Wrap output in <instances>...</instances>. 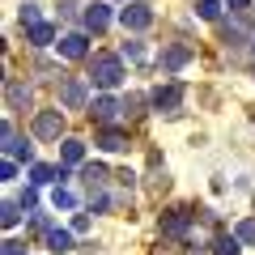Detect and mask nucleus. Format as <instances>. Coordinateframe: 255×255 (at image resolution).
Segmentation results:
<instances>
[{
  "instance_id": "16",
  "label": "nucleus",
  "mask_w": 255,
  "mask_h": 255,
  "mask_svg": "<svg viewBox=\"0 0 255 255\" xmlns=\"http://www.w3.org/2000/svg\"><path fill=\"white\" fill-rule=\"evenodd\" d=\"M81 179L90 183V191H94V187H102V183H107V166H94V162H90V166L81 170Z\"/></svg>"
},
{
  "instance_id": "2",
  "label": "nucleus",
  "mask_w": 255,
  "mask_h": 255,
  "mask_svg": "<svg viewBox=\"0 0 255 255\" xmlns=\"http://www.w3.org/2000/svg\"><path fill=\"white\" fill-rule=\"evenodd\" d=\"M153 107L162 111V115H179V107H183V85H157V90H153Z\"/></svg>"
},
{
  "instance_id": "3",
  "label": "nucleus",
  "mask_w": 255,
  "mask_h": 255,
  "mask_svg": "<svg viewBox=\"0 0 255 255\" xmlns=\"http://www.w3.org/2000/svg\"><path fill=\"white\" fill-rule=\"evenodd\" d=\"M64 132V115L60 111H43V115L34 119V136H43V140H55Z\"/></svg>"
},
{
  "instance_id": "22",
  "label": "nucleus",
  "mask_w": 255,
  "mask_h": 255,
  "mask_svg": "<svg viewBox=\"0 0 255 255\" xmlns=\"http://www.w3.org/2000/svg\"><path fill=\"white\" fill-rule=\"evenodd\" d=\"M213 251H217V255H238V238H217Z\"/></svg>"
},
{
  "instance_id": "23",
  "label": "nucleus",
  "mask_w": 255,
  "mask_h": 255,
  "mask_svg": "<svg viewBox=\"0 0 255 255\" xmlns=\"http://www.w3.org/2000/svg\"><path fill=\"white\" fill-rule=\"evenodd\" d=\"M124 60H145V47L140 43H124Z\"/></svg>"
},
{
  "instance_id": "27",
  "label": "nucleus",
  "mask_w": 255,
  "mask_h": 255,
  "mask_svg": "<svg viewBox=\"0 0 255 255\" xmlns=\"http://www.w3.org/2000/svg\"><path fill=\"white\" fill-rule=\"evenodd\" d=\"M226 4H230V9H243V4H247V0H226Z\"/></svg>"
},
{
  "instance_id": "14",
  "label": "nucleus",
  "mask_w": 255,
  "mask_h": 255,
  "mask_svg": "<svg viewBox=\"0 0 255 255\" xmlns=\"http://www.w3.org/2000/svg\"><path fill=\"white\" fill-rule=\"evenodd\" d=\"M60 157H64V162H68V166H77V162H81V157H85V145H81V140H64Z\"/></svg>"
},
{
  "instance_id": "17",
  "label": "nucleus",
  "mask_w": 255,
  "mask_h": 255,
  "mask_svg": "<svg viewBox=\"0 0 255 255\" xmlns=\"http://www.w3.org/2000/svg\"><path fill=\"white\" fill-rule=\"evenodd\" d=\"M47 243H51V251H73V234H68V230H51Z\"/></svg>"
},
{
  "instance_id": "21",
  "label": "nucleus",
  "mask_w": 255,
  "mask_h": 255,
  "mask_svg": "<svg viewBox=\"0 0 255 255\" xmlns=\"http://www.w3.org/2000/svg\"><path fill=\"white\" fill-rule=\"evenodd\" d=\"M17 221H21V204H13V200H9V204H4V226L13 230Z\"/></svg>"
},
{
  "instance_id": "8",
  "label": "nucleus",
  "mask_w": 255,
  "mask_h": 255,
  "mask_svg": "<svg viewBox=\"0 0 255 255\" xmlns=\"http://www.w3.org/2000/svg\"><path fill=\"white\" fill-rule=\"evenodd\" d=\"M4 102H9V111H21V107H30V85H21V81H9V90H4Z\"/></svg>"
},
{
  "instance_id": "13",
  "label": "nucleus",
  "mask_w": 255,
  "mask_h": 255,
  "mask_svg": "<svg viewBox=\"0 0 255 255\" xmlns=\"http://www.w3.org/2000/svg\"><path fill=\"white\" fill-rule=\"evenodd\" d=\"M98 145L107 149V153H119V149L128 145V136H124V132H115V128H111V132H102V136H98Z\"/></svg>"
},
{
  "instance_id": "10",
  "label": "nucleus",
  "mask_w": 255,
  "mask_h": 255,
  "mask_svg": "<svg viewBox=\"0 0 255 255\" xmlns=\"http://www.w3.org/2000/svg\"><path fill=\"white\" fill-rule=\"evenodd\" d=\"M187 226H191V217H187V213H166V217H162V234H187Z\"/></svg>"
},
{
  "instance_id": "6",
  "label": "nucleus",
  "mask_w": 255,
  "mask_h": 255,
  "mask_svg": "<svg viewBox=\"0 0 255 255\" xmlns=\"http://www.w3.org/2000/svg\"><path fill=\"white\" fill-rule=\"evenodd\" d=\"M119 111H124V102H115L111 94H102V98H94V111H90V115L98 119V124H115Z\"/></svg>"
},
{
  "instance_id": "11",
  "label": "nucleus",
  "mask_w": 255,
  "mask_h": 255,
  "mask_svg": "<svg viewBox=\"0 0 255 255\" xmlns=\"http://www.w3.org/2000/svg\"><path fill=\"white\" fill-rule=\"evenodd\" d=\"M60 55H68V60H81V55H85V34H68V38H60Z\"/></svg>"
},
{
  "instance_id": "1",
  "label": "nucleus",
  "mask_w": 255,
  "mask_h": 255,
  "mask_svg": "<svg viewBox=\"0 0 255 255\" xmlns=\"http://www.w3.org/2000/svg\"><path fill=\"white\" fill-rule=\"evenodd\" d=\"M90 81L98 85V90H115V85L124 81V64H119V55H94Z\"/></svg>"
},
{
  "instance_id": "24",
  "label": "nucleus",
  "mask_w": 255,
  "mask_h": 255,
  "mask_svg": "<svg viewBox=\"0 0 255 255\" xmlns=\"http://www.w3.org/2000/svg\"><path fill=\"white\" fill-rule=\"evenodd\" d=\"M21 21H26V26H38V4H26V9H21Z\"/></svg>"
},
{
  "instance_id": "18",
  "label": "nucleus",
  "mask_w": 255,
  "mask_h": 255,
  "mask_svg": "<svg viewBox=\"0 0 255 255\" xmlns=\"http://www.w3.org/2000/svg\"><path fill=\"white\" fill-rule=\"evenodd\" d=\"M51 204H55V209H77V196L68 187H55L51 191Z\"/></svg>"
},
{
  "instance_id": "9",
  "label": "nucleus",
  "mask_w": 255,
  "mask_h": 255,
  "mask_svg": "<svg viewBox=\"0 0 255 255\" xmlns=\"http://www.w3.org/2000/svg\"><path fill=\"white\" fill-rule=\"evenodd\" d=\"M111 21V4H90L85 9V30H107Z\"/></svg>"
},
{
  "instance_id": "25",
  "label": "nucleus",
  "mask_w": 255,
  "mask_h": 255,
  "mask_svg": "<svg viewBox=\"0 0 255 255\" xmlns=\"http://www.w3.org/2000/svg\"><path fill=\"white\" fill-rule=\"evenodd\" d=\"M34 204H38V196H34V191H21V209L30 213V209H34Z\"/></svg>"
},
{
  "instance_id": "26",
  "label": "nucleus",
  "mask_w": 255,
  "mask_h": 255,
  "mask_svg": "<svg viewBox=\"0 0 255 255\" xmlns=\"http://www.w3.org/2000/svg\"><path fill=\"white\" fill-rule=\"evenodd\" d=\"M4 255H21V243H13V238H9V243H4Z\"/></svg>"
},
{
  "instance_id": "12",
  "label": "nucleus",
  "mask_w": 255,
  "mask_h": 255,
  "mask_svg": "<svg viewBox=\"0 0 255 255\" xmlns=\"http://www.w3.org/2000/svg\"><path fill=\"white\" fill-rule=\"evenodd\" d=\"M187 47H170V51H162V68L166 73H174V68H183V64H187Z\"/></svg>"
},
{
  "instance_id": "5",
  "label": "nucleus",
  "mask_w": 255,
  "mask_h": 255,
  "mask_svg": "<svg viewBox=\"0 0 255 255\" xmlns=\"http://www.w3.org/2000/svg\"><path fill=\"white\" fill-rule=\"evenodd\" d=\"M85 98H90V90H85V81H77V77H73V81H64V85H60V102H64L68 111L85 107Z\"/></svg>"
},
{
  "instance_id": "7",
  "label": "nucleus",
  "mask_w": 255,
  "mask_h": 255,
  "mask_svg": "<svg viewBox=\"0 0 255 255\" xmlns=\"http://www.w3.org/2000/svg\"><path fill=\"white\" fill-rule=\"evenodd\" d=\"M4 153H9V162H13V157H26V162L34 157V149H30L26 140L13 132V124H4Z\"/></svg>"
},
{
  "instance_id": "4",
  "label": "nucleus",
  "mask_w": 255,
  "mask_h": 255,
  "mask_svg": "<svg viewBox=\"0 0 255 255\" xmlns=\"http://www.w3.org/2000/svg\"><path fill=\"white\" fill-rule=\"evenodd\" d=\"M119 21H124V30H149L153 26V13H149L145 4H128V9L119 13Z\"/></svg>"
},
{
  "instance_id": "20",
  "label": "nucleus",
  "mask_w": 255,
  "mask_h": 255,
  "mask_svg": "<svg viewBox=\"0 0 255 255\" xmlns=\"http://www.w3.org/2000/svg\"><path fill=\"white\" fill-rule=\"evenodd\" d=\"M234 238H238V243H247V247H255V221H243V226L234 230Z\"/></svg>"
},
{
  "instance_id": "19",
  "label": "nucleus",
  "mask_w": 255,
  "mask_h": 255,
  "mask_svg": "<svg viewBox=\"0 0 255 255\" xmlns=\"http://www.w3.org/2000/svg\"><path fill=\"white\" fill-rule=\"evenodd\" d=\"M196 13H200L204 21H217V17H221V4H217V0H200V4H196Z\"/></svg>"
},
{
  "instance_id": "15",
  "label": "nucleus",
  "mask_w": 255,
  "mask_h": 255,
  "mask_svg": "<svg viewBox=\"0 0 255 255\" xmlns=\"http://www.w3.org/2000/svg\"><path fill=\"white\" fill-rule=\"evenodd\" d=\"M51 38H55V30L47 26V21H38V26H30V43H34V47H47Z\"/></svg>"
}]
</instances>
